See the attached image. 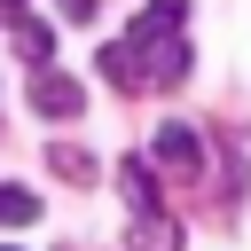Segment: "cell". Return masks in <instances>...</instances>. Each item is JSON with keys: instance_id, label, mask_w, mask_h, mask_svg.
I'll return each instance as SVG.
<instances>
[{"instance_id": "6da1fadb", "label": "cell", "mask_w": 251, "mask_h": 251, "mask_svg": "<svg viewBox=\"0 0 251 251\" xmlns=\"http://www.w3.org/2000/svg\"><path fill=\"white\" fill-rule=\"evenodd\" d=\"M180 24H188V0H149L94 63H102V78L118 86V94H165V86H180L188 78V39H180Z\"/></svg>"}, {"instance_id": "7a4b0ae2", "label": "cell", "mask_w": 251, "mask_h": 251, "mask_svg": "<svg viewBox=\"0 0 251 251\" xmlns=\"http://www.w3.org/2000/svg\"><path fill=\"white\" fill-rule=\"evenodd\" d=\"M157 165H165V173H180V180H196V173H204V141H196V126H188V118H165V126H157Z\"/></svg>"}, {"instance_id": "3957f363", "label": "cell", "mask_w": 251, "mask_h": 251, "mask_svg": "<svg viewBox=\"0 0 251 251\" xmlns=\"http://www.w3.org/2000/svg\"><path fill=\"white\" fill-rule=\"evenodd\" d=\"M31 110H39V118H78V110H86V86L63 78V71H39V78H31Z\"/></svg>"}, {"instance_id": "277c9868", "label": "cell", "mask_w": 251, "mask_h": 251, "mask_svg": "<svg viewBox=\"0 0 251 251\" xmlns=\"http://www.w3.org/2000/svg\"><path fill=\"white\" fill-rule=\"evenodd\" d=\"M118 188H126L133 212H157V173H149V157H126V165H118Z\"/></svg>"}, {"instance_id": "5b68a950", "label": "cell", "mask_w": 251, "mask_h": 251, "mask_svg": "<svg viewBox=\"0 0 251 251\" xmlns=\"http://www.w3.org/2000/svg\"><path fill=\"white\" fill-rule=\"evenodd\" d=\"M133 251H180V220H165V212H133Z\"/></svg>"}, {"instance_id": "8992f818", "label": "cell", "mask_w": 251, "mask_h": 251, "mask_svg": "<svg viewBox=\"0 0 251 251\" xmlns=\"http://www.w3.org/2000/svg\"><path fill=\"white\" fill-rule=\"evenodd\" d=\"M8 31H16V55H24V63H47V55H55V31H47V24H31V16H16Z\"/></svg>"}, {"instance_id": "52a82bcc", "label": "cell", "mask_w": 251, "mask_h": 251, "mask_svg": "<svg viewBox=\"0 0 251 251\" xmlns=\"http://www.w3.org/2000/svg\"><path fill=\"white\" fill-rule=\"evenodd\" d=\"M39 220V196L31 188H0V227H31Z\"/></svg>"}, {"instance_id": "ba28073f", "label": "cell", "mask_w": 251, "mask_h": 251, "mask_svg": "<svg viewBox=\"0 0 251 251\" xmlns=\"http://www.w3.org/2000/svg\"><path fill=\"white\" fill-rule=\"evenodd\" d=\"M47 165H55L63 180H94V157H86V149H71V141H55V149H47Z\"/></svg>"}, {"instance_id": "9c48e42d", "label": "cell", "mask_w": 251, "mask_h": 251, "mask_svg": "<svg viewBox=\"0 0 251 251\" xmlns=\"http://www.w3.org/2000/svg\"><path fill=\"white\" fill-rule=\"evenodd\" d=\"M94 8H102V0H55V16H63V24H94Z\"/></svg>"}, {"instance_id": "30bf717a", "label": "cell", "mask_w": 251, "mask_h": 251, "mask_svg": "<svg viewBox=\"0 0 251 251\" xmlns=\"http://www.w3.org/2000/svg\"><path fill=\"white\" fill-rule=\"evenodd\" d=\"M16 8H24V0H0V24H16Z\"/></svg>"}]
</instances>
